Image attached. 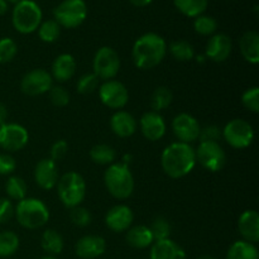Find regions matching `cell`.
<instances>
[{"label":"cell","instance_id":"603a6c76","mask_svg":"<svg viewBox=\"0 0 259 259\" xmlns=\"http://www.w3.org/2000/svg\"><path fill=\"white\" fill-rule=\"evenodd\" d=\"M76 61L68 53H63L56 57L52 65V78L57 80L58 82H66L71 80L75 75Z\"/></svg>","mask_w":259,"mask_h":259},{"label":"cell","instance_id":"f907efd6","mask_svg":"<svg viewBox=\"0 0 259 259\" xmlns=\"http://www.w3.org/2000/svg\"><path fill=\"white\" fill-rule=\"evenodd\" d=\"M5 2H7V3H9V4H18V3H19L20 2V0H5Z\"/></svg>","mask_w":259,"mask_h":259},{"label":"cell","instance_id":"9c48e42d","mask_svg":"<svg viewBox=\"0 0 259 259\" xmlns=\"http://www.w3.org/2000/svg\"><path fill=\"white\" fill-rule=\"evenodd\" d=\"M196 162L210 172H219L227 163V154L218 142H200L195 149Z\"/></svg>","mask_w":259,"mask_h":259},{"label":"cell","instance_id":"e575fe53","mask_svg":"<svg viewBox=\"0 0 259 259\" xmlns=\"http://www.w3.org/2000/svg\"><path fill=\"white\" fill-rule=\"evenodd\" d=\"M195 32L201 35H212L218 29V23L210 15H199L195 18L194 22Z\"/></svg>","mask_w":259,"mask_h":259},{"label":"cell","instance_id":"83f0119b","mask_svg":"<svg viewBox=\"0 0 259 259\" xmlns=\"http://www.w3.org/2000/svg\"><path fill=\"white\" fill-rule=\"evenodd\" d=\"M40 245L42 249L50 255H57L63 250V238L60 233L53 229L45 230L40 238Z\"/></svg>","mask_w":259,"mask_h":259},{"label":"cell","instance_id":"7a4b0ae2","mask_svg":"<svg viewBox=\"0 0 259 259\" xmlns=\"http://www.w3.org/2000/svg\"><path fill=\"white\" fill-rule=\"evenodd\" d=\"M166 53V40L157 33H146L134 43L132 57L138 68L151 70L163 61Z\"/></svg>","mask_w":259,"mask_h":259},{"label":"cell","instance_id":"f546056e","mask_svg":"<svg viewBox=\"0 0 259 259\" xmlns=\"http://www.w3.org/2000/svg\"><path fill=\"white\" fill-rule=\"evenodd\" d=\"M18 248H19V237L14 232L5 230L0 233V257H10L17 252Z\"/></svg>","mask_w":259,"mask_h":259},{"label":"cell","instance_id":"7bdbcfd3","mask_svg":"<svg viewBox=\"0 0 259 259\" xmlns=\"http://www.w3.org/2000/svg\"><path fill=\"white\" fill-rule=\"evenodd\" d=\"M17 168V162L14 157L7 153H0V176H7L13 174Z\"/></svg>","mask_w":259,"mask_h":259},{"label":"cell","instance_id":"c3c4849f","mask_svg":"<svg viewBox=\"0 0 259 259\" xmlns=\"http://www.w3.org/2000/svg\"><path fill=\"white\" fill-rule=\"evenodd\" d=\"M8 10V3L5 0H0V17L4 15Z\"/></svg>","mask_w":259,"mask_h":259},{"label":"cell","instance_id":"d6a6232c","mask_svg":"<svg viewBox=\"0 0 259 259\" xmlns=\"http://www.w3.org/2000/svg\"><path fill=\"white\" fill-rule=\"evenodd\" d=\"M169 52L180 62H189L194 58L195 50L187 40H175L169 45Z\"/></svg>","mask_w":259,"mask_h":259},{"label":"cell","instance_id":"2e32d148","mask_svg":"<svg viewBox=\"0 0 259 259\" xmlns=\"http://www.w3.org/2000/svg\"><path fill=\"white\" fill-rule=\"evenodd\" d=\"M106 250V242L99 235H85L75 245V252L81 259H95Z\"/></svg>","mask_w":259,"mask_h":259},{"label":"cell","instance_id":"ac0fdd59","mask_svg":"<svg viewBox=\"0 0 259 259\" xmlns=\"http://www.w3.org/2000/svg\"><path fill=\"white\" fill-rule=\"evenodd\" d=\"M232 39L224 33L212 34L206 45V56L214 62H224L232 53Z\"/></svg>","mask_w":259,"mask_h":259},{"label":"cell","instance_id":"4fadbf2b","mask_svg":"<svg viewBox=\"0 0 259 259\" xmlns=\"http://www.w3.org/2000/svg\"><path fill=\"white\" fill-rule=\"evenodd\" d=\"M52 76L43 68L32 70L25 73L20 82V89L25 95L38 96L48 93L52 88Z\"/></svg>","mask_w":259,"mask_h":259},{"label":"cell","instance_id":"cb8c5ba5","mask_svg":"<svg viewBox=\"0 0 259 259\" xmlns=\"http://www.w3.org/2000/svg\"><path fill=\"white\" fill-rule=\"evenodd\" d=\"M239 48L245 61L257 65L259 62V34L255 30H248L242 35Z\"/></svg>","mask_w":259,"mask_h":259},{"label":"cell","instance_id":"277c9868","mask_svg":"<svg viewBox=\"0 0 259 259\" xmlns=\"http://www.w3.org/2000/svg\"><path fill=\"white\" fill-rule=\"evenodd\" d=\"M109 194L115 199L125 200L134 191V177L126 163H113L104 175Z\"/></svg>","mask_w":259,"mask_h":259},{"label":"cell","instance_id":"7dc6e473","mask_svg":"<svg viewBox=\"0 0 259 259\" xmlns=\"http://www.w3.org/2000/svg\"><path fill=\"white\" fill-rule=\"evenodd\" d=\"M129 2H131V4H133L134 7L143 8V7H147V5L151 4L153 0H129Z\"/></svg>","mask_w":259,"mask_h":259},{"label":"cell","instance_id":"b9f144b4","mask_svg":"<svg viewBox=\"0 0 259 259\" xmlns=\"http://www.w3.org/2000/svg\"><path fill=\"white\" fill-rule=\"evenodd\" d=\"M222 137V129L217 125L205 126L200 131V142H218Z\"/></svg>","mask_w":259,"mask_h":259},{"label":"cell","instance_id":"816d5d0a","mask_svg":"<svg viewBox=\"0 0 259 259\" xmlns=\"http://www.w3.org/2000/svg\"><path fill=\"white\" fill-rule=\"evenodd\" d=\"M40 259H57V258L52 257V255H47V257H43V258H40Z\"/></svg>","mask_w":259,"mask_h":259},{"label":"cell","instance_id":"7402d4cb","mask_svg":"<svg viewBox=\"0 0 259 259\" xmlns=\"http://www.w3.org/2000/svg\"><path fill=\"white\" fill-rule=\"evenodd\" d=\"M111 131L120 138H128L137 131V120L128 111L119 110L113 114L110 119Z\"/></svg>","mask_w":259,"mask_h":259},{"label":"cell","instance_id":"30bf717a","mask_svg":"<svg viewBox=\"0 0 259 259\" xmlns=\"http://www.w3.org/2000/svg\"><path fill=\"white\" fill-rule=\"evenodd\" d=\"M93 68L99 80H113L120 68V58L116 51L106 46L98 50L94 57Z\"/></svg>","mask_w":259,"mask_h":259},{"label":"cell","instance_id":"7c38bea8","mask_svg":"<svg viewBox=\"0 0 259 259\" xmlns=\"http://www.w3.org/2000/svg\"><path fill=\"white\" fill-rule=\"evenodd\" d=\"M99 98L105 106L119 110L128 104L129 94L121 82L108 80L99 88Z\"/></svg>","mask_w":259,"mask_h":259},{"label":"cell","instance_id":"f35d334b","mask_svg":"<svg viewBox=\"0 0 259 259\" xmlns=\"http://www.w3.org/2000/svg\"><path fill=\"white\" fill-rule=\"evenodd\" d=\"M70 219L72 222V224H75L76 227H88L91 223V214L88 209L82 206H75L71 209L70 212Z\"/></svg>","mask_w":259,"mask_h":259},{"label":"cell","instance_id":"ba28073f","mask_svg":"<svg viewBox=\"0 0 259 259\" xmlns=\"http://www.w3.org/2000/svg\"><path fill=\"white\" fill-rule=\"evenodd\" d=\"M222 136L230 147L244 149L253 143L254 131L253 126L244 119H233L223 129Z\"/></svg>","mask_w":259,"mask_h":259},{"label":"cell","instance_id":"8d00e7d4","mask_svg":"<svg viewBox=\"0 0 259 259\" xmlns=\"http://www.w3.org/2000/svg\"><path fill=\"white\" fill-rule=\"evenodd\" d=\"M17 43L12 38H2L0 39V63H8L17 56Z\"/></svg>","mask_w":259,"mask_h":259},{"label":"cell","instance_id":"5bb4252c","mask_svg":"<svg viewBox=\"0 0 259 259\" xmlns=\"http://www.w3.org/2000/svg\"><path fill=\"white\" fill-rule=\"evenodd\" d=\"M172 131L180 142L190 144L199 139L201 126L196 118L187 113H181L172 120Z\"/></svg>","mask_w":259,"mask_h":259},{"label":"cell","instance_id":"484cf974","mask_svg":"<svg viewBox=\"0 0 259 259\" xmlns=\"http://www.w3.org/2000/svg\"><path fill=\"white\" fill-rule=\"evenodd\" d=\"M227 259H259L258 249L252 243L238 240L228 249Z\"/></svg>","mask_w":259,"mask_h":259},{"label":"cell","instance_id":"836d02e7","mask_svg":"<svg viewBox=\"0 0 259 259\" xmlns=\"http://www.w3.org/2000/svg\"><path fill=\"white\" fill-rule=\"evenodd\" d=\"M61 34V27L55 19L46 20L38 27V35L46 43H53Z\"/></svg>","mask_w":259,"mask_h":259},{"label":"cell","instance_id":"3957f363","mask_svg":"<svg viewBox=\"0 0 259 259\" xmlns=\"http://www.w3.org/2000/svg\"><path fill=\"white\" fill-rule=\"evenodd\" d=\"M18 223L25 229H39L45 227L50 220V211L45 202L39 199L25 197L18 201L17 207L14 209Z\"/></svg>","mask_w":259,"mask_h":259},{"label":"cell","instance_id":"e0dca14e","mask_svg":"<svg viewBox=\"0 0 259 259\" xmlns=\"http://www.w3.org/2000/svg\"><path fill=\"white\" fill-rule=\"evenodd\" d=\"M34 180L38 186L43 190H52L58 182V168L55 161L43 158L34 168Z\"/></svg>","mask_w":259,"mask_h":259},{"label":"cell","instance_id":"f1b7e54d","mask_svg":"<svg viewBox=\"0 0 259 259\" xmlns=\"http://www.w3.org/2000/svg\"><path fill=\"white\" fill-rule=\"evenodd\" d=\"M90 158L96 164L110 166L115 162L116 152L113 147L108 146V144H96L91 148Z\"/></svg>","mask_w":259,"mask_h":259},{"label":"cell","instance_id":"4dcf8cb0","mask_svg":"<svg viewBox=\"0 0 259 259\" xmlns=\"http://www.w3.org/2000/svg\"><path fill=\"white\" fill-rule=\"evenodd\" d=\"M172 100H174V95H172V91L169 90L166 86H159L152 94L151 99V105L156 113L158 111L164 110V109L168 108L171 105Z\"/></svg>","mask_w":259,"mask_h":259},{"label":"cell","instance_id":"9a60e30c","mask_svg":"<svg viewBox=\"0 0 259 259\" xmlns=\"http://www.w3.org/2000/svg\"><path fill=\"white\" fill-rule=\"evenodd\" d=\"M133 211L126 205H116L108 211L105 217V224L115 233H123L131 228L133 223Z\"/></svg>","mask_w":259,"mask_h":259},{"label":"cell","instance_id":"60d3db41","mask_svg":"<svg viewBox=\"0 0 259 259\" xmlns=\"http://www.w3.org/2000/svg\"><path fill=\"white\" fill-rule=\"evenodd\" d=\"M242 103L252 113L259 111V89L257 86L248 89L242 96Z\"/></svg>","mask_w":259,"mask_h":259},{"label":"cell","instance_id":"d4e9b609","mask_svg":"<svg viewBox=\"0 0 259 259\" xmlns=\"http://www.w3.org/2000/svg\"><path fill=\"white\" fill-rule=\"evenodd\" d=\"M126 243L136 249H146L154 243L151 229L146 225L129 228L126 233Z\"/></svg>","mask_w":259,"mask_h":259},{"label":"cell","instance_id":"5b68a950","mask_svg":"<svg viewBox=\"0 0 259 259\" xmlns=\"http://www.w3.org/2000/svg\"><path fill=\"white\" fill-rule=\"evenodd\" d=\"M12 23L15 30L22 34L35 32L42 23V10L33 0H20L14 5Z\"/></svg>","mask_w":259,"mask_h":259},{"label":"cell","instance_id":"44dd1931","mask_svg":"<svg viewBox=\"0 0 259 259\" xmlns=\"http://www.w3.org/2000/svg\"><path fill=\"white\" fill-rule=\"evenodd\" d=\"M151 259H186V252L176 242L168 239L158 240L152 244Z\"/></svg>","mask_w":259,"mask_h":259},{"label":"cell","instance_id":"d6986e66","mask_svg":"<svg viewBox=\"0 0 259 259\" xmlns=\"http://www.w3.org/2000/svg\"><path fill=\"white\" fill-rule=\"evenodd\" d=\"M141 131L148 141H159L166 134V123L156 111H148L141 118Z\"/></svg>","mask_w":259,"mask_h":259},{"label":"cell","instance_id":"8992f818","mask_svg":"<svg viewBox=\"0 0 259 259\" xmlns=\"http://www.w3.org/2000/svg\"><path fill=\"white\" fill-rule=\"evenodd\" d=\"M57 194L65 206H80L86 195V182L77 172H67L57 182Z\"/></svg>","mask_w":259,"mask_h":259},{"label":"cell","instance_id":"8fae6325","mask_svg":"<svg viewBox=\"0 0 259 259\" xmlns=\"http://www.w3.org/2000/svg\"><path fill=\"white\" fill-rule=\"evenodd\" d=\"M29 141V134L24 126L15 123L0 125V148L9 152H18L24 148Z\"/></svg>","mask_w":259,"mask_h":259},{"label":"cell","instance_id":"ffe728a7","mask_svg":"<svg viewBox=\"0 0 259 259\" xmlns=\"http://www.w3.org/2000/svg\"><path fill=\"white\" fill-rule=\"evenodd\" d=\"M238 230L243 240L255 244L259 240V214L255 210H245L238 220Z\"/></svg>","mask_w":259,"mask_h":259},{"label":"cell","instance_id":"bcb514c9","mask_svg":"<svg viewBox=\"0 0 259 259\" xmlns=\"http://www.w3.org/2000/svg\"><path fill=\"white\" fill-rule=\"evenodd\" d=\"M7 119H8L7 106H5L3 103H0V125L7 123Z\"/></svg>","mask_w":259,"mask_h":259},{"label":"cell","instance_id":"d590c367","mask_svg":"<svg viewBox=\"0 0 259 259\" xmlns=\"http://www.w3.org/2000/svg\"><path fill=\"white\" fill-rule=\"evenodd\" d=\"M151 233L153 235L154 242H158V240L168 239L169 234H171V224L168 223V220L163 217H157L153 220L151 225Z\"/></svg>","mask_w":259,"mask_h":259},{"label":"cell","instance_id":"74e56055","mask_svg":"<svg viewBox=\"0 0 259 259\" xmlns=\"http://www.w3.org/2000/svg\"><path fill=\"white\" fill-rule=\"evenodd\" d=\"M99 86V78L95 73H85L78 78L77 83H76V89L80 94H91L98 89Z\"/></svg>","mask_w":259,"mask_h":259},{"label":"cell","instance_id":"52a82bcc","mask_svg":"<svg viewBox=\"0 0 259 259\" xmlns=\"http://www.w3.org/2000/svg\"><path fill=\"white\" fill-rule=\"evenodd\" d=\"M53 15L60 27L73 29L85 22L88 5L83 0H63L55 8Z\"/></svg>","mask_w":259,"mask_h":259},{"label":"cell","instance_id":"ee69618b","mask_svg":"<svg viewBox=\"0 0 259 259\" xmlns=\"http://www.w3.org/2000/svg\"><path fill=\"white\" fill-rule=\"evenodd\" d=\"M14 215V206L9 199L0 197V224L8 223Z\"/></svg>","mask_w":259,"mask_h":259},{"label":"cell","instance_id":"ab89813d","mask_svg":"<svg viewBox=\"0 0 259 259\" xmlns=\"http://www.w3.org/2000/svg\"><path fill=\"white\" fill-rule=\"evenodd\" d=\"M48 93H50L51 103L55 106L62 108L70 103V94L63 86H52Z\"/></svg>","mask_w":259,"mask_h":259},{"label":"cell","instance_id":"f6af8a7d","mask_svg":"<svg viewBox=\"0 0 259 259\" xmlns=\"http://www.w3.org/2000/svg\"><path fill=\"white\" fill-rule=\"evenodd\" d=\"M68 151V146L65 141H57L53 143V146L51 147V159L55 162L61 161L66 157Z\"/></svg>","mask_w":259,"mask_h":259},{"label":"cell","instance_id":"4316f807","mask_svg":"<svg viewBox=\"0 0 259 259\" xmlns=\"http://www.w3.org/2000/svg\"><path fill=\"white\" fill-rule=\"evenodd\" d=\"M174 4L184 15L196 18L204 14L209 5V0H174Z\"/></svg>","mask_w":259,"mask_h":259},{"label":"cell","instance_id":"6da1fadb","mask_svg":"<svg viewBox=\"0 0 259 259\" xmlns=\"http://www.w3.org/2000/svg\"><path fill=\"white\" fill-rule=\"evenodd\" d=\"M164 174L171 179H181L189 175L196 164L195 149L190 144L176 142L166 147L161 157Z\"/></svg>","mask_w":259,"mask_h":259},{"label":"cell","instance_id":"1f68e13d","mask_svg":"<svg viewBox=\"0 0 259 259\" xmlns=\"http://www.w3.org/2000/svg\"><path fill=\"white\" fill-rule=\"evenodd\" d=\"M5 191L10 200L20 201V200L25 199V195H27V184L22 177L12 176L8 179L7 184H5Z\"/></svg>","mask_w":259,"mask_h":259},{"label":"cell","instance_id":"681fc988","mask_svg":"<svg viewBox=\"0 0 259 259\" xmlns=\"http://www.w3.org/2000/svg\"><path fill=\"white\" fill-rule=\"evenodd\" d=\"M196 259H217V258H214L212 255H201V257H199Z\"/></svg>","mask_w":259,"mask_h":259}]
</instances>
